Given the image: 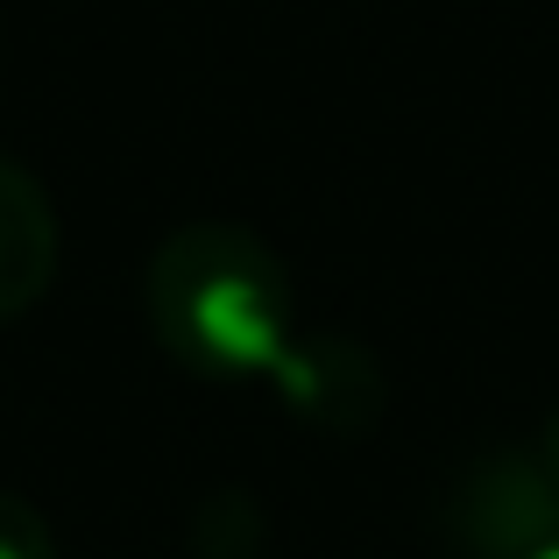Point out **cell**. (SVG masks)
<instances>
[{"instance_id":"6da1fadb","label":"cell","mask_w":559,"mask_h":559,"mask_svg":"<svg viewBox=\"0 0 559 559\" xmlns=\"http://www.w3.org/2000/svg\"><path fill=\"white\" fill-rule=\"evenodd\" d=\"M290 270L262 234L191 219L150 255V326L178 369L205 382L276 376L290 355Z\"/></svg>"},{"instance_id":"7a4b0ae2","label":"cell","mask_w":559,"mask_h":559,"mask_svg":"<svg viewBox=\"0 0 559 559\" xmlns=\"http://www.w3.org/2000/svg\"><path fill=\"white\" fill-rule=\"evenodd\" d=\"M439 524L461 559H546L559 546V481L538 447L481 453L447 489Z\"/></svg>"},{"instance_id":"3957f363","label":"cell","mask_w":559,"mask_h":559,"mask_svg":"<svg viewBox=\"0 0 559 559\" xmlns=\"http://www.w3.org/2000/svg\"><path fill=\"white\" fill-rule=\"evenodd\" d=\"M276 390L326 432H361L382 411V369L355 341H305L276 361Z\"/></svg>"},{"instance_id":"277c9868","label":"cell","mask_w":559,"mask_h":559,"mask_svg":"<svg viewBox=\"0 0 559 559\" xmlns=\"http://www.w3.org/2000/svg\"><path fill=\"white\" fill-rule=\"evenodd\" d=\"M57 276V213L22 164L0 156V326L22 319Z\"/></svg>"},{"instance_id":"5b68a950","label":"cell","mask_w":559,"mask_h":559,"mask_svg":"<svg viewBox=\"0 0 559 559\" xmlns=\"http://www.w3.org/2000/svg\"><path fill=\"white\" fill-rule=\"evenodd\" d=\"M0 559H57V538L28 496L0 489Z\"/></svg>"},{"instance_id":"8992f818","label":"cell","mask_w":559,"mask_h":559,"mask_svg":"<svg viewBox=\"0 0 559 559\" xmlns=\"http://www.w3.org/2000/svg\"><path fill=\"white\" fill-rule=\"evenodd\" d=\"M538 461L552 467V481H559V411L546 418V439H538Z\"/></svg>"},{"instance_id":"52a82bcc","label":"cell","mask_w":559,"mask_h":559,"mask_svg":"<svg viewBox=\"0 0 559 559\" xmlns=\"http://www.w3.org/2000/svg\"><path fill=\"white\" fill-rule=\"evenodd\" d=\"M546 559H559V546H552V552H546Z\"/></svg>"}]
</instances>
